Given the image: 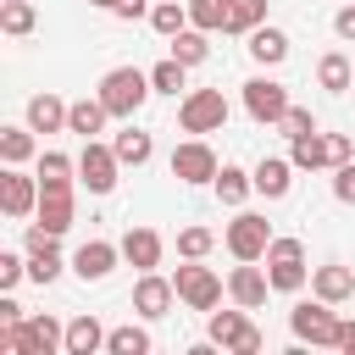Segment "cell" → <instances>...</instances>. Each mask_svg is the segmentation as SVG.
I'll list each match as a JSON object with an SVG mask.
<instances>
[{"instance_id": "obj_1", "label": "cell", "mask_w": 355, "mask_h": 355, "mask_svg": "<svg viewBox=\"0 0 355 355\" xmlns=\"http://www.w3.org/2000/svg\"><path fill=\"white\" fill-rule=\"evenodd\" d=\"M0 349H11V355H55V349H67V322H55L50 311L22 316V322H0Z\"/></svg>"}, {"instance_id": "obj_2", "label": "cell", "mask_w": 355, "mask_h": 355, "mask_svg": "<svg viewBox=\"0 0 355 355\" xmlns=\"http://www.w3.org/2000/svg\"><path fill=\"white\" fill-rule=\"evenodd\" d=\"M150 94H155V89H150V72H139V67H111V72L100 78V100H105V111L122 116V122H133V111H139Z\"/></svg>"}, {"instance_id": "obj_3", "label": "cell", "mask_w": 355, "mask_h": 355, "mask_svg": "<svg viewBox=\"0 0 355 355\" xmlns=\"http://www.w3.org/2000/svg\"><path fill=\"white\" fill-rule=\"evenodd\" d=\"M266 277H272L277 294H300L305 277H311L305 244H300V239H272V244H266Z\"/></svg>"}, {"instance_id": "obj_4", "label": "cell", "mask_w": 355, "mask_h": 355, "mask_svg": "<svg viewBox=\"0 0 355 355\" xmlns=\"http://www.w3.org/2000/svg\"><path fill=\"white\" fill-rule=\"evenodd\" d=\"M205 333H211L216 349H233V355H255L261 349V327L244 316V305L239 311H211L205 316Z\"/></svg>"}, {"instance_id": "obj_5", "label": "cell", "mask_w": 355, "mask_h": 355, "mask_svg": "<svg viewBox=\"0 0 355 355\" xmlns=\"http://www.w3.org/2000/svg\"><path fill=\"white\" fill-rule=\"evenodd\" d=\"M178 122H183V133H222V128H227V100H222V89H189L183 105H178Z\"/></svg>"}, {"instance_id": "obj_6", "label": "cell", "mask_w": 355, "mask_h": 355, "mask_svg": "<svg viewBox=\"0 0 355 355\" xmlns=\"http://www.w3.org/2000/svg\"><path fill=\"white\" fill-rule=\"evenodd\" d=\"M172 288H178V300L189 305V311H216L222 305V277L211 272V266H200V261H189V266H178L172 272Z\"/></svg>"}, {"instance_id": "obj_7", "label": "cell", "mask_w": 355, "mask_h": 355, "mask_svg": "<svg viewBox=\"0 0 355 355\" xmlns=\"http://www.w3.org/2000/svg\"><path fill=\"white\" fill-rule=\"evenodd\" d=\"M288 327H294V338H305V344H333L338 349V316H333V305L316 294V300H300L294 311H288Z\"/></svg>"}, {"instance_id": "obj_8", "label": "cell", "mask_w": 355, "mask_h": 355, "mask_svg": "<svg viewBox=\"0 0 355 355\" xmlns=\"http://www.w3.org/2000/svg\"><path fill=\"white\" fill-rule=\"evenodd\" d=\"M116 172H122L116 150H111V144H100V139H83V155H78V183H83L89 194H111V189H116Z\"/></svg>"}, {"instance_id": "obj_9", "label": "cell", "mask_w": 355, "mask_h": 355, "mask_svg": "<svg viewBox=\"0 0 355 355\" xmlns=\"http://www.w3.org/2000/svg\"><path fill=\"white\" fill-rule=\"evenodd\" d=\"M266 244H272V227H266V216H255V211H239V216L227 222V250H233V261H266Z\"/></svg>"}, {"instance_id": "obj_10", "label": "cell", "mask_w": 355, "mask_h": 355, "mask_svg": "<svg viewBox=\"0 0 355 355\" xmlns=\"http://www.w3.org/2000/svg\"><path fill=\"white\" fill-rule=\"evenodd\" d=\"M216 150L205 144V139H183L178 150H172V178L178 183H216Z\"/></svg>"}, {"instance_id": "obj_11", "label": "cell", "mask_w": 355, "mask_h": 355, "mask_svg": "<svg viewBox=\"0 0 355 355\" xmlns=\"http://www.w3.org/2000/svg\"><path fill=\"white\" fill-rule=\"evenodd\" d=\"M55 239L72 227V178H39V211H33Z\"/></svg>"}, {"instance_id": "obj_12", "label": "cell", "mask_w": 355, "mask_h": 355, "mask_svg": "<svg viewBox=\"0 0 355 355\" xmlns=\"http://www.w3.org/2000/svg\"><path fill=\"white\" fill-rule=\"evenodd\" d=\"M0 211H6L11 222L33 216V211H39V178H28V172L6 166V172H0Z\"/></svg>"}, {"instance_id": "obj_13", "label": "cell", "mask_w": 355, "mask_h": 355, "mask_svg": "<svg viewBox=\"0 0 355 355\" xmlns=\"http://www.w3.org/2000/svg\"><path fill=\"white\" fill-rule=\"evenodd\" d=\"M244 111H250L255 122H283L288 89H283L277 78H250V83H244Z\"/></svg>"}, {"instance_id": "obj_14", "label": "cell", "mask_w": 355, "mask_h": 355, "mask_svg": "<svg viewBox=\"0 0 355 355\" xmlns=\"http://www.w3.org/2000/svg\"><path fill=\"white\" fill-rule=\"evenodd\" d=\"M227 294H233V305H244V311H261V305H266V294H272V277H266V266H255V261H239V266H233V277H227Z\"/></svg>"}, {"instance_id": "obj_15", "label": "cell", "mask_w": 355, "mask_h": 355, "mask_svg": "<svg viewBox=\"0 0 355 355\" xmlns=\"http://www.w3.org/2000/svg\"><path fill=\"white\" fill-rule=\"evenodd\" d=\"M172 300H178V288H172V277H161V272H139V283H133V311L139 316H166L172 311Z\"/></svg>"}, {"instance_id": "obj_16", "label": "cell", "mask_w": 355, "mask_h": 355, "mask_svg": "<svg viewBox=\"0 0 355 355\" xmlns=\"http://www.w3.org/2000/svg\"><path fill=\"white\" fill-rule=\"evenodd\" d=\"M116 255H122V244H105V239H89V244H78V255H72V272H78L83 283H100V277H111V266H116Z\"/></svg>"}, {"instance_id": "obj_17", "label": "cell", "mask_w": 355, "mask_h": 355, "mask_svg": "<svg viewBox=\"0 0 355 355\" xmlns=\"http://www.w3.org/2000/svg\"><path fill=\"white\" fill-rule=\"evenodd\" d=\"M122 261L139 266V272H155V266H161V233H155V227H128V239H122Z\"/></svg>"}, {"instance_id": "obj_18", "label": "cell", "mask_w": 355, "mask_h": 355, "mask_svg": "<svg viewBox=\"0 0 355 355\" xmlns=\"http://www.w3.org/2000/svg\"><path fill=\"white\" fill-rule=\"evenodd\" d=\"M311 288H316L327 305H344V300L355 294V272H349V266H338V261H327V266H316V272H311Z\"/></svg>"}, {"instance_id": "obj_19", "label": "cell", "mask_w": 355, "mask_h": 355, "mask_svg": "<svg viewBox=\"0 0 355 355\" xmlns=\"http://www.w3.org/2000/svg\"><path fill=\"white\" fill-rule=\"evenodd\" d=\"M67 111H72V105L44 89V94L28 100V128H33V133H55V128H67Z\"/></svg>"}, {"instance_id": "obj_20", "label": "cell", "mask_w": 355, "mask_h": 355, "mask_svg": "<svg viewBox=\"0 0 355 355\" xmlns=\"http://www.w3.org/2000/svg\"><path fill=\"white\" fill-rule=\"evenodd\" d=\"M294 172H300L294 161H277V155H266V161H261L250 178H255V194H266V200H283V194H288V183H294Z\"/></svg>"}, {"instance_id": "obj_21", "label": "cell", "mask_w": 355, "mask_h": 355, "mask_svg": "<svg viewBox=\"0 0 355 355\" xmlns=\"http://www.w3.org/2000/svg\"><path fill=\"white\" fill-rule=\"evenodd\" d=\"M94 349H105V327L83 311V316L67 322V355H94Z\"/></svg>"}, {"instance_id": "obj_22", "label": "cell", "mask_w": 355, "mask_h": 355, "mask_svg": "<svg viewBox=\"0 0 355 355\" xmlns=\"http://www.w3.org/2000/svg\"><path fill=\"white\" fill-rule=\"evenodd\" d=\"M250 55H255L261 67H277V61L288 55V33H283V28H272V22H261V28L250 33Z\"/></svg>"}, {"instance_id": "obj_23", "label": "cell", "mask_w": 355, "mask_h": 355, "mask_svg": "<svg viewBox=\"0 0 355 355\" xmlns=\"http://www.w3.org/2000/svg\"><path fill=\"white\" fill-rule=\"evenodd\" d=\"M105 100L94 94V100H72V111H67V133H83V139H94L100 128H105Z\"/></svg>"}, {"instance_id": "obj_24", "label": "cell", "mask_w": 355, "mask_h": 355, "mask_svg": "<svg viewBox=\"0 0 355 355\" xmlns=\"http://www.w3.org/2000/svg\"><path fill=\"white\" fill-rule=\"evenodd\" d=\"M288 161H294L300 172L333 166V161H327V133H305V139H288Z\"/></svg>"}, {"instance_id": "obj_25", "label": "cell", "mask_w": 355, "mask_h": 355, "mask_svg": "<svg viewBox=\"0 0 355 355\" xmlns=\"http://www.w3.org/2000/svg\"><path fill=\"white\" fill-rule=\"evenodd\" d=\"M316 78H322V89H327V94H344V89L355 83V67H349V55H344V50H327V55H322V67H316Z\"/></svg>"}, {"instance_id": "obj_26", "label": "cell", "mask_w": 355, "mask_h": 355, "mask_svg": "<svg viewBox=\"0 0 355 355\" xmlns=\"http://www.w3.org/2000/svg\"><path fill=\"white\" fill-rule=\"evenodd\" d=\"M111 150H116V161H122V166H144L155 144H150V133H139V128L128 122V128H122V133L111 139Z\"/></svg>"}, {"instance_id": "obj_27", "label": "cell", "mask_w": 355, "mask_h": 355, "mask_svg": "<svg viewBox=\"0 0 355 355\" xmlns=\"http://www.w3.org/2000/svg\"><path fill=\"white\" fill-rule=\"evenodd\" d=\"M211 189H216V200H222V205H244V194L255 189V178H250L244 166H222Z\"/></svg>"}, {"instance_id": "obj_28", "label": "cell", "mask_w": 355, "mask_h": 355, "mask_svg": "<svg viewBox=\"0 0 355 355\" xmlns=\"http://www.w3.org/2000/svg\"><path fill=\"white\" fill-rule=\"evenodd\" d=\"M227 17H233V0H189V22L205 28V33H227Z\"/></svg>"}, {"instance_id": "obj_29", "label": "cell", "mask_w": 355, "mask_h": 355, "mask_svg": "<svg viewBox=\"0 0 355 355\" xmlns=\"http://www.w3.org/2000/svg\"><path fill=\"white\" fill-rule=\"evenodd\" d=\"M150 28H155L161 39L183 33V28H189V0H183V6H178V0H161V6H150Z\"/></svg>"}, {"instance_id": "obj_30", "label": "cell", "mask_w": 355, "mask_h": 355, "mask_svg": "<svg viewBox=\"0 0 355 355\" xmlns=\"http://www.w3.org/2000/svg\"><path fill=\"white\" fill-rule=\"evenodd\" d=\"M172 55H178L183 67H200V61L211 55V44H205V28H194V22H189L183 33H172Z\"/></svg>"}, {"instance_id": "obj_31", "label": "cell", "mask_w": 355, "mask_h": 355, "mask_svg": "<svg viewBox=\"0 0 355 355\" xmlns=\"http://www.w3.org/2000/svg\"><path fill=\"white\" fill-rule=\"evenodd\" d=\"M150 89H155V94H178V89H189V67H183L178 55L155 61V67H150Z\"/></svg>"}, {"instance_id": "obj_32", "label": "cell", "mask_w": 355, "mask_h": 355, "mask_svg": "<svg viewBox=\"0 0 355 355\" xmlns=\"http://www.w3.org/2000/svg\"><path fill=\"white\" fill-rule=\"evenodd\" d=\"M33 150H39L33 144V128H0V161L6 166H22Z\"/></svg>"}, {"instance_id": "obj_33", "label": "cell", "mask_w": 355, "mask_h": 355, "mask_svg": "<svg viewBox=\"0 0 355 355\" xmlns=\"http://www.w3.org/2000/svg\"><path fill=\"white\" fill-rule=\"evenodd\" d=\"M33 22H39V11H33L28 0H0V28H6L11 39H22V33H33Z\"/></svg>"}, {"instance_id": "obj_34", "label": "cell", "mask_w": 355, "mask_h": 355, "mask_svg": "<svg viewBox=\"0 0 355 355\" xmlns=\"http://www.w3.org/2000/svg\"><path fill=\"white\" fill-rule=\"evenodd\" d=\"M105 349H111V355H150V333L133 327V322H128V327H111V333H105Z\"/></svg>"}, {"instance_id": "obj_35", "label": "cell", "mask_w": 355, "mask_h": 355, "mask_svg": "<svg viewBox=\"0 0 355 355\" xmlns=\"http://www.w3.org/2000/svg\"><path fill=\"white\" fill-rule=\"evenodd\" d=\"M266 22V0H233V17H227V33H255Z\"/></svg>"}, {"instance_id": "obj_36", "label": "cell", "mask_w": 355, "mask_h": 355, "mask_svg": "<svg viewBox=\"0 0 355 355\" xmlns=\"http://www.w3.org/2000/svg\"><path fill=\"white\" fill-rule=\"evenodd\" d=\"M211 244H216L211 227H183V233H178V255H183V261H205Z\"/></svg>"}, {"instance_id": "obj_37", "label": "cell", "mask_w": 355, "mask_h": 355, "mask_svg": "<svg viewBox=\"0 0 355 355\" xmlns=\"http://www.w3.org/2000/svg\"><path fill=\"white\" fill-rule=\"evenodd\" d=\"M28 277H33V283H55V277H61V250H39V255H28Z\"/></svg>"}, {"instance_id": "obj_38", "label": "cell", "mask_w": 355, "mask_h": 355, "mask_svg": "<svg viewBox=\"0 0 355 355\" xmlns=\"http://www.w3.org/2000/svg\"><path fill=\"white\" fill-rule=\"evenodd\" d=\"M277 128H283V133H288V139H305V133H316V116H311V111H305V105H288V111H283V122H277Z\"/></svg>"}, {"instance_id": "obj_39", "label": "cell", "mask_w": 355, "mask_h": 355, "mask_svg": "<svg viewBox=\"0 0 355 355\" xmlns=\"http://www.w3.org/2000/svg\"><path fill=\"white\" fill-rule=\"evenodd\" d=\"M22 277H28V261H22V255H11V250H0V288L11 294Z\"/></svg>"}, {"instance_id": "obj_40", "label": "cell", "mask_w": 355, "mask_h": 355, "mask_svg": "<svg viewBox=\"0 0 355 355\" xmlns=\"http://www.w3.org/2000/svg\"><path fill=\"white\" fill-rule=\"evenodd\" d=\"M72 166H78V161L61 155V150H44V155H39V178H67Z\"/></svg>"}, {"instance_id": "obj_41", "label": "cell", "mask_w": 355, "mask_h": 355, "mask_svg": "<svg viewBox=\"0 0 355 355\" xmlns=\"http://www.w3.org/2000/svg\"><path fill=\"white\" fill-rule=\"evenodd\" d=\"M333 194H338L344 205H355V161H344V166H333Z\"/></svg>"}, {"instance_id": "obj_42", "label": "cell", "mask_w": 355, "mask_h": 355, "mask_svg": "<svg viewBox=\"0 0 355 355\" xmlns=\"http://www.w3.org/2000/svg\"><path fill=\"white\" fill-rule=\"evenodd\" d=\"M327 161H333V166H344V161H355V144H349L344 133H327Z\"/></svg>"}, {"instance_id": "obj_43", "label": "cell", "mask_w": 355, "mask_h": 355, "mask_svg": "<svg viewBox=\"0 0 355 355\" xmlns=\"http://www.w3.org/2000/svg\"><path fill=\"white\" fill-rule=\"evenodd\" d=\"M333 33H338V39H355V6H338V17H333Z\"/></svg>"}, {"instance_id": "obj_44", "label": "cell", "mask_w": 355, "mask_h": 355, "mask_svg": "<svg viewBox=\"0 0 355 355\" xmlns=\"http://www.w3.org/2000/svg\"><path fill=\"white\" fill-rule=\"evenodd\" d=\"M111 11H116L122 22H133V17H150V6H144V0H116Z\"/></svg>"}, {"instance_id": "obj_45", "label": "cell", "mask_w": 355, "mask_h": 355, "mask_svg": "<svg viewBox=\"0 0 355 355\" xmlns=\"http://www.w3.org/2000/svg\"><path fill=\"white\" fill-rule=\"evenodd\" d=\"M338 349H349V355H355V322H338Z\"/></svg>"}, {"instance_id": "obj_46", "label": "cell", "mask_w": 355, "mask_h": 355, "mask_svg": "<svg viewBox=\"0 0 355 355\" xmlns=\"http://www.w3.org/2000/svg\"><path fill=\"white\" fill-rule=\"evenodd\" d=\"M0 322H22V305L17 300H0Z\"/></svg>"}, {"instance_id": "obj_47", "label": "cell", "mask_w": 355, "mask_h": 355, "mask_svg": "<svg viewBox=\"0 0 355 355\" xmlns=\"http://www.w3.org/2000/svg\"><path fill=\"white\" fill-rule=\"evenodd\" d=\"M89 6H105V11H111V6H116V0H89Z\"/></svg>"}]
</instances>
